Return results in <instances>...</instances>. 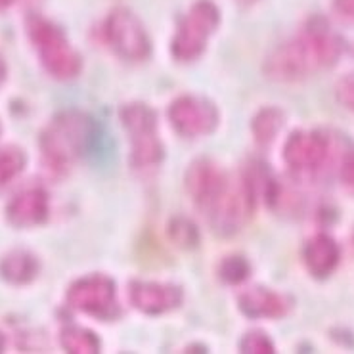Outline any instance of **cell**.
<instances>
[{
	"instance_id": "1",
	"label": "cell",
	"mask_w": 354,
	"mask_h": 354,
	"mask_svg": "<svg viewBox=\"0 0 354 354\" xmlns=\"http://www.w3.org/2000/svg\"><path fill=\"white\" fill-rule=\"evenodd\" d=\"M343 52V42L324 21H314L299 39L281 44L266 59V73L276 81H299L316 69L331 67Z\"/></svg>"
},
{
	"instance_id": "2",
	"label": "cell",
	"mask_w": 354,
	"mask_h": 354,
	"mask_svg": "<svg viewBox=\"0 0 354 354\" xmlns=\"http://www.w3.org/2000/svg\"><path fill=\"white\" fill-rule=\"evenodd\" d=\"M98 140V124L79 111L58 115L42 134L44 156L54 167H67L84 156Z\"/></svg>"
},
{
	"instance_id": "3",
	"label": "cell",
	"mask_w": 354,
	"mask_h": 354,
	"mask_svg": "<svg viewBox=\"0 0 354 354\" xmlns=\"http://www.w3.org/2000/svg\"><path fill=\"white\" fill-rule=\"evenodd\" d=\"M29 35L39 50L42 64L50 73L58 79H73L81 71V58L75 52L66 35L56 25L44 21L41 17H33L29 21Z\"/></svg>"
},
{
	"instance_id": "4",
	"label": "cell",
	"mask_w": 354,
	"mask_h": 354,
	"mask_svg": "<svg viewBox=\"0 0 354 354\" xmlns=\"http://www.w3.org/2000/svg\"><path fill=\"white\" fill-rule=\"evenodd\" d=\"M124 129L131 134L132 163L138 169L156 167L163 159V146L157 138V117L144 104H131L121 111Z\"/></svg>"
},
{
	"instance_id": "5",
	"label": "cell",
	"mask_w": 354,
	"mask_h": 354,
	"mask_svg": "<svg viewBox=\"0 0 354 354\" xmlns=\"http://www.w3.org/2000/svg\"><path fill=\"white\" fill-rule=\"evenodd\" d=\"M218 25V10L209 0H199L180 21L173 41V56L180 62H192L205 50L207 39Z\"/></svg>"
},
{
	"instance_id": "6",
	"label": "cell",
	"mask_w": 354,
	"mask_h": 354,
	"mask_svg": "<svg viewBox=\"0 0 354 354\" xmlns=\"http://www.w3.org/2000/svg\"><path fill=\"white\" fill-rule=\"evenodd\" d=\"M67 301L73 308L91 314L98 320H115L119 314L115 283L102 274L86 276L83 280L75 281L69 288Z\"/></svg>"
},
{
	"instance_id": "7",
	"label": "cell",
	"mask_w": 354,
	"mask_h": 354,
	"mask_svg": "<svg viewBox=\"0 0 354 354\" xmlns=\"http://www.w3.org/2000/svg\"><path fill=\"white\" fill-rule=\"evenodd\" d=\"M106 37L111 48L121 58L140 62L149 56L151 44L148 33L129 10L117 8L115 12H111V16L106 21Z\"/></svg>"
},
{
	"instance_id": "8",
	"label": "cell",
	"mask_w": 354,
	"mask_h": 354,
	"mask_svg": "<svg viewBox=\"0 0 354 354\" xmlns=\"http://www.w3.org/2000/svg\"><path fill=\"white\" fill-rule=\"evenodd\" d=\"M169 119L173 123L174 131L180 132L182 136L196 138V136L211 134L216 129L218 111L207 100L182 96L173 102V106L169 109Z\"/></svg>"
},
{
	"instance_id": "9",
	"label": "cell",
	"mask_w": 354,
	"mask_h": 354,
	"mask_svg": "<svg viewBox=\"0 0 354 354\" xmlns=\"http://www.w3.org/2000/svg\"><path fill=\"white\" fill-rule=\"evenodd\" d=\"M330 151V142L320 132H293L286 142L283 157L295 171H318Z\"/></svg>"
},
{
	"instance_id": "10",
	"label": "cell",
	"mask_w": 354,
	"mask_h": 354,
	"mask_svg": "<svg viewBox=\"0 0 354 354\" xmlns=\"http://www.w3.org/2000/svg\"><path fill=\"white\" fill-rule=\"evenodd\" d=\"M226 184L228 180L223 171L205 159L196 161L186 174V188H188L189 196L205 213L209 211V207L221 198Z\"/></svg>"
},
{
	"instance_id": "11",
	"label": "cell",
	"mask_w": 354,
	"mask_h": 354,
	"mask_svg": "<svg viewBox=\"0 0 354 354\" xmlns=\"http://www.w3.org/2000/svg\"><path fill=\"white\" fill-rule=\"evenodd\" d=\"M132 305L144 314H165L182 303V291L176 286L156 281H134L131 283Z\"/></svg>"
},
{
	"instance_id": "12",
	"label": "cell",
	"mask_w": 354,
	"mask_h": 354,
	"mask_svg": "<svg viewBox=\"0 0 354 354\" xmlns=\"http://www.w3.org/2000/svg\"><path fill=\"white\" fill-rule=\"evenodd\" d=\"M48 216V196L44 189L33 188L16 196V199L8 205L10 223L19 228L37 226L46 221Z\"/></svg>"
},
{
	"instance_id": "13",
	"label": "cell",
	"mask_w": 354,
	"mask_h": 354,
	"mask_svg": "<svg viewBox=\"0 0 354 354\" xmlns=\"http://www.w3.org/2000/svg\"><path fill=\"white\" fill-rule=\"evenodd\" d=\"M239 308L249 318H281L288 314L289 303L270 289L253 288L239 297Z\"/></svg>"
},
{
	"instance_id": "14",
	"label": "cell",
	"mask_w": 354,
	"mask_h": 354,
	"mask_svg": "<svg viewBox=\"0 0 354 354\" xmlns=\"http://www.w3.org/2000/svg\"><path fill=\"white\" fill-rule=\"evenodd\" d=\"M337 263L339 248L330 236L320 234V236H316V238H313L306 243L305 264L313 276H316V278L330 276L331 272L335 270Z\"/></svg>"
},
{
	"instance_id": "15",
	"label": "cell",
	"mask_w": 354,
	"mask_h": 354,
	"mask_svg": "<svg viewBox=\"0 0 354 354\" xmlns=\"http://www.w3.org/2000/svg\"><path fill=\"white\" fill-rule=\"evenodd\" d=\"M0 272L12 283H27L37 276L39 263L35 261L33 255H29L25 251H14V253H10L2 259Z\"/></svg>"
},
{
	"instance_id": "16",
	"label": "cell",
	"mask_w": 354,
	"mask_h": 354,
	"mask_svg": "<svg viewBox=\"0 0 354 354\" xmlns=\"http://www.w3.org/2000/svg\"><path fill=\"white\" fill-rule=\"evenodd\" d=\"M283 127V113L276 107H266L253 119V134L259 144H270Z\"/></svg>"
},
{
	"instance_id": "17",
	"label": "cell",
	"mask_w": 354,
	"mask_h": 354,
	"mask_svg": "<svg viewBox=\"0 0 354 354\" xmlns=\"http://www.w3.org/2000/svg\"><path fill=\"white\" fill-rule=\"evenodd\" d=\"M62 346L71 354L100 353V339L83 328H66L62 331Z\"/></svg>"
},
{
	"instance_id": "18",
	"label": "cell",
	"mask_w": 354,
	"mask_h": 354,
	"mask_svg": "<svg viewBox=\"0 0 354 354\" xmlns=\"http://www.w3.org/2000/svg\"><path fill=\"white\" fill-rule=\"evenodd\" d=\"M25 156L17 148H0V186L8 184L14 176L24 171Z\"/></svg>"
},
{
	"instance_id": "19",
	"label": "cell",
	"mask_w": 354,
	"mask_h": 354,
	"mask_svg": "<svg viewBox=\"0 0 354 354\" xmlns=\"http://www.w3.org/2000/svg\"><path fill=\"white\" fill-rule=\"evenodd\" d=\"M169 234H171V239L174 243L184 249L196 248L199 241V234L196 230V226L186 218H174L171 226H169Z\"/></svg>"
},
{
	"instance_id": "20",
	"label": "cell",
	"mask_w": 354,
	"mask_h": 354,
	"mask_svg": "<svg viewBox=\"0 0 354 354\" xmlns=\"http://www.w3.org/2000/svg\"><path fill=\"white\" fill-rule=\"evenodd\" d=\"M249 270H251L249 263L243 257H228L221 264V276L228 283H241L243 280H248Z\"/></svg>"
},
{
	"instance_id": "21",
	"label": "cell",
	"mask_w": 354,
	"mask_h": 354,
	"mask_svg": "<svg viewBox=\"0 0 354 354\" xmlns=\"http://www.w3.org/2000/svg\"><path fill=\"white\" fill-rule=\"evenodd\" d=\"M239 351L243 354H272L274 343L261 331H251L239 343Z\"/></svg>"
},
{
	"instance_id": "22",
	"label": "cell",
	"mask_w": 354,
	"mask_h": 354,
	"mask_svg": "<svg viewBox=\"0 0 354 354\" xmlns=\"http://www.w3.org/2000/svg\"><path fill=\"white\" fill-rule=\"evenodd\" d=\"M335 94H337V100L346 107L354 111V73L345 75L341 81L335 86Z\"/></svg>"
},
{
	"instance_id": "23",
	"label": "cell",
	"mask_w": 354,
	"mask_h": 354,
	"mask_svg": "<svg viewBox=\"0 0 354 354\" xmlns=\"http://www.w3.org/2000/svg\"><path fill=\"white\" fill-rule=\"evenodd\" d=\"M333 8L343 19L354 21V0H333Z\"/></svg>"
},
{
	"instance_id": "24",
	"label": "cell",
	"mask_w": 354,
	"mask_h": 354,
	"mask_svg": "<svg viewBox=\"0 0 354 354\" xmlns=\"http://www.w3.org/2000/svg\"><path fill=\"white\" fill-rule=\"evenodd\" d=\"M343 180L348 184V186H354V157H348L343 165Z\"/></svg>"
},
{
	"instance_id": "25",
	"label": "cell",
	"mask_w": 354,
	"mask_h": 354,
	"mask_svg": "<svg viewBox=\"0 0 354 354\" xmlns=\"http://www.w3.org/2000/svg\"><path fill=\"white\" fill-rule=\"evenodd\" d=\"M4 77H6V67H4L2 59H0V83L4 81Z\"/></svg>"
},
{
	"instance_id": "26",
	"label": "cell",
	"mask_w": 354,
	"mask_h": 354,
	"mask_svg": "<svg viewBox=\"0 0 354 354\" xmlns=\"http://www.w3.org/2000/svg\"><path fill=\"white\" fill-rule=\"evenodd\" d=\"M14 0H0V10H4V8H8L10 4H12Z\"/></svg>"
},
{
	"instance_id": "27",
	"label": "cell",
	"mask_w": 354,
	"mask_h": 354,
	"mask_svg": "<svg viewBox=\"0 0 354 354\" xmlns=\"http://www.w3.org/2000/svg\"><path fill=\"white\" fill-rule=\"evenodd\" d=\"M241 4H251V2H255V0H238Z\"/></svg>"
},
{
	"instance_id": "28",
	"label": "cell",
	"mask_w": 354,
	"mask_h": 354,
	"mask_svg": "<svg viewBox=\"0 0 354 354\" xmlns=\"http://www.w3.org/2000/svg\"><path fill=\"white\" fill-rule=\"evenodd\" d=\"M2 346H4V337L0 335V351H2Z\"/></svg>"
}]
</instances>
